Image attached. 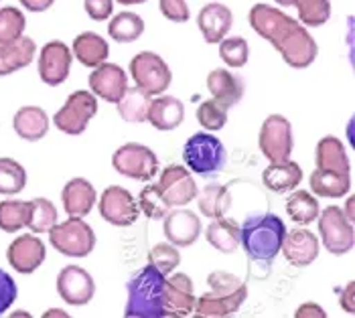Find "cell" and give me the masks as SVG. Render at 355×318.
<instances>
[{
  "mask_svg": "<svg viewBox=\"0 0 355 318\" xmlns=\"http://www.w3.org/2000/svg\"><path fill=\"white\" fill-rule=\"evenodd\" d=\"M250 27L266 39L293 69H306L319 55V45L306 27L270 4H254L248 15Z\"/></svg>",
  "mask_w": 355,
  "mask_h": 318,
  "instance_id": "cell-1",
  "label": "cell"
},
{
  "mask_svg": "<svg viewBox=\"0 0 355 318\" xmlns=\"http://www.w3.org/2000/svg\"><path fill=\"white\" fill-rule=\"evenodd\" d=\"M209 292L195 300L193 315L197 318L234 317L246 302L248 286L244 280L230 272H214L207 276Z\"/></svg>",
  "mask_w": 355,
  "mask_h": 318,
  "instance_id": "cell-2",
  "label": "cell"
},
{
  "mask_svg": "<svg viewBox=\"0 0 355 318\" xmlns=\"http://www.w3.org/2000/svg\"><path fill=\"white\" fill-rule=\"evenodd\" d=\"M286 233L284 221L274 215H252L240 225V245L254 262H272L280 254L282 239Z\"/></svg>",
  "mask_w": 355,
  "mask_h": 318,
  "instance_id": "cell-3",
  "label": "cell"
},
{
  "mask_svg": "<svg viewBox=\"0 0 355 318\" xmlns=\"http://www.w3.org/2000/svg\"><path fill=\"white\" fill-rule=\"evenodd\" d=\"M166 276L153 264L132 274L126 284L128 300L124 308L126 318H163V296Z\"/></svg>",
  "mask_w": 355,
  "mask_h": 318,
  "instance_id": "cell-4",
  "label": "cell"
},
{
  "mask_svg": "<svg viewBox=\"0 0 355 318\" xmlns=\"http://www.w3.org/2000/svg\"><path fill=\"white\" fill-rule=\"evenodd\" d=\"M183 160H185V166L191 173L203 177V179H211V177H218L219 173L223 170L225 160H227V152H225V146H223V142L219 140L218 136L207 132H197L185 142Z\"/></svg>",
  "mask_w": 355,
  "mask_h": 318,
  "instance_id": "cell-5",
  "label": "cell"
},
{
  "mask_svg": "<svg viewBox=\"0 0 355 318\" xmlns=\"http://www.w3.org/2000/svg\"><path fill=\"white\" fill-rule=\"evenodd\" d=\"M51 247L67 258H85L96 247V233L83 217H69L49 229Z\"/></svg>",
  "mask_w": 355,
  "mask_h": 318,
  "instance_id": "cell-6",
  "label": "cell"
},
{
  "mask_svg": "<svg viewBox=\"0 0 355 318\" xmlns=\"http://www.w3.org/2000/svg\"><path fill=\"white\" fill-rule=\"evenodd\" d=\"M98 114V98L92 91L78 89L53 116L55 128L67 136H80L89 126L92 118Z\"/></svg>",
  "mask_w": 355,
  "mask_h": 318,
  "instance_id": "cell-7",
  "label": "cell"
},
{
  "mask_svg": "<svg viewBox=\"0 0 355 318\" xmlns=\"http://www.w3.org/2000/svg\"><path fill=\"white\" fill-rule=\"evenodd\" d=\"M112 166L122 177L135 179L140 183H148L159 173V159L148 146L138 144V142H128L114 152Z\"/></svg>",
  "mask_w": 355,
  "mask_h": 318,
  "instance_id": "cell-8",
  "label": "cell"
},
{
  "mask_svg": "<svg viewBox=\"0 0 355 318\" xmlns=\"http://www.w3.org/2000/svg\"><path fill=\"white\" fill-rule=\"evenodd\" d=\"M130 76L137 87L150 96H161L173 81V71L163 57L153 51H140L130 59Z\"/></svg>",
  "mask_w": 355,
  "mask_h": 318,
  "instance_id": "cell-9",
  "label": "cell"
},
{
  "mask_svg": "<svg viewBox=\"0 0 355 318\" xmlns=\"http://www.w3.org/2000/svg\"><path fill=\"white\" fill-rule=\"evenodd\" d=\"M319 233L321 241L327 247L329 254L333 256H343L354 249L355 233L354 221L345 217L341 207L331 205L325 211H319Z\"/></svg>",
  "mask_w": 355,
  "mask_h": 318,
  "instance_id": "cell-10",
  "label": "cell"
},
{
  "mask_svg": "<svg viewBox=\"0 0 355 318\" xmlns=\"http://www.w3.org/2000/svg\"><path fill=\"white\" fill-rule=\"evenodd\" d=\"M258 146H260L262 157H266L270 162H282V160L291 159L293 148H295L291 122L280 114L268 116L262 122L260 136H258Z\"/></svg>",
  "mask_w": 355,
  "mask_h": 318,
  "instance_id": "cell-11",
  "label": "cell"
},
{
  "mask_svg": "<svg viewBox=\"0 0 355 318\" xmlns=\"http://www.w3.org/2000/svg\"><path fill=\"white\" fill-rule=\"evenodd\" d=\"M100 215L116 227H128L140 217L137 199L124 186H108L100 197Z\"/></svg>",
  "mask_w": 355,
  "mask_h": 318,
  "instance_id": "cell-12",
  "label": "cell"
},
{
  "mask_svg": "<svg viewBox=\"0 0 355 318\" xmlns=\"http://www.w3.org/2000/svg\"><path fill=\"white\" fill-rule=\"evenodd\" d=\"M159 188L171 207H185L197 199V183L191 170L181 164H168L159 177Z\"/></svg>",
  "mask_w": 355,
  "mask_h": 318,
  "instance_id": "cell-13",
  "label": "cell"
},
{
  "mask_svg": "<svg viewBox=\"0 0 355 318\" xmlns=\"http://www.w3.org/2000/svg\"><path fill=\"white\" fill-rule=\"evenodd\" d=\"M73 53L63 41H49L39 53V78L43 83L57 87L67 81L71 71Z\"/></svg>",
  "mask_w": 355,
  "mask_h": 318,
  "instance_id": "cell-14",
  "label": "cell"
},
{
  "mask_svg": "<svg viewBox=\"0 0 355 318\" xmlns=\"http://www.w3.org/2000/svg\"><path fill=\"white\" fill-rule=\"evenodd\" d=\"M57 294L71 306H85L96 294L94 278L80 265H67L57 276Z\"/></svg>",
  "mask_w": 355,
  "mask_h": 318,
  "instance_id": "cell-15",
  "label": "cell"
},
{
  "mask_svg": "<svg viewBox=\"0 0 355 318\" xmlns=\"http://www.w3.org/2000/svg\"><path fill=\"white\" fill-rule=\"evenodd\" d=\"M195 294L193 282L187 274H173L164 282L163 317L185 318L191 317L195 310Z\"/></svg>",
  "mask_w": 355,
  "mask_h": 318,
  "instance_id": "cell-16",
  "label": "cell"
},
{
  "mask_svg": "<svg viewBox=\"0 0 355 318\" xmlns=\"http://www.w3.org/2000/svg\"><path fill=\"white\" fill-rule=\"evenodd\" d=\"M47 258L45 243L37 238V233H23L15 239L6 249V260L10 267L19 274H33L39 270Z\"/></svg>",
  "mask_w": 355,
  "mask_h": 318,
  "instance_id": "cell-17",
  "label": "cell"
},
{
  "mask_svg": "<svg viewBox=\"0 0 355 318\" xmlns=\"http://www.w3.org/2000/svg\"><path fill=\"white\" fill-rule=\"evenodd\" d=\"M87 81H89L92 94L108 104H118L124 91L128 89V76L116 63H102L94 67Z\"/></svg>",
  "mask_w": 355,
  "mask_h": 318,
  "instance_id": "cell-18",
  "label": "cell"
},
{
  "mask_svg": "<svg viewBox=\"0 0 355 318\" xmlns=\"http://www.w3.org/2000/svg\"><path fill=\"white\" fill-rule=\"evenodd\" d=\"M163 233L175 247H189L201 236V219L189 209H175L163 217Z\"/></svg>",
  "mask_w": 355,
  "mask_h": 318,
  "instance_id": "cell-19",
  "label": "cell"
},
{
  "mask_svg": "<svg viewBox=\"0 0 355 318\" xmlns=\"http://www.w3.org/2000/svg\"><path fill=\"white\" fill-rule=\"evenodd\" d=\"M280 251L284 254L286 262L291 265L306 267L319 258V238L309 229L286 231Z\"/></svg>",
  "mask_w": 355,
  "mask_h": 318,
  "instance_id": "cell-20",
  "label": "cell"
},
{
  "mask_svg": "<svg viewBox=\"0 0 355 318\" xmlns=\"http://www.w3.org/2000/svg\"><path fill=\"white\" fill-rule=\"evenodd\" d=\"M232 25H234V12L230 10V6L221 2L205 4L197 15V27L201 30L205 43L209 45H218L223 37H227Z\"/></svg>",
  "mask_w": 355,
  "mask_h": 318,
  "instance_id": "cell-21",
  "label": "cell"
},
{
  "mask_svg": "<svg viewBox=\"0 0 355 318\" xmlns=\"http://www.w3.org/2000/svg\"><path fill=\"white\" fill-rule=\"evenodd\" d=\"M185 120V106L181 100L173 96H157L150 100V106L146 112V122H150L157 130L161 132H171L179 128Z\"/></svg>",
  "mask_w": 355,
  "mask_h": 318,
  "instance_id": "cell-22",
  "label": "cell"
},
{
  "mask_svg": "<svg viewBox=\"0 0 355 318\" xmlns=\"http://www.w3.org/2000/svg\"><path fill=\"white\" fill-rule=\"evenodd\" d=\"M98 199V193L94 185L87 179H71L61 191V201H63V209L69 217H85L94 209Z\"/></svg>",
  "mask_w": 355,
  "mask_h": 318,
  "instance_id": "cell-23",
  "label": "cell"
},
{
  "mask_svg": "<svg viewBox=\"0 0 355 318\" xmlns=\"http://www.w3.org/2000/svg\"><path fill=\"white\" fill-rule=\"evenodd\" d=\"M207 89L214 100L227 109L238 106L244 98V81L230 69H214L207 76Z\"/></svg>",
  "mask_w": 355,
  "mask_h": 318,
  "instance_id": "cell-24",
  "label": "cell"
},
{
  "mask_svg": "<svg viewBox=\"0 0 355 318\" xmlns=\"http://www.w3.org/2000/svg\"><path fill=\"white\" fill-rule=\"evenodd\" d=\"M35 53H37L35 41L25 35L12 43H2L0 45V78L28 67L35 59Z\"/></svg>",
  "mask_w": 355,
  "mask_h": 318,
  "instance_id": "cell-25",
  "label": "cell"
},
{
  "mask_svg": "<svg viewBox=\"0 0 355 318\" xmlns=\"http://www.w3.org/2000/svg\"><path fill=\"white\" fill-rule=\"evenodd\" d=\"M71 53L73 57L82 63L83 67H98L102 63H106L110 55V45L104 37H100L98 33L94 30H83L80 33L76 39H73V45H71Z\"/></svg>",
  "mask_w": 355,
  "mask_h": 318,
  "instance_id": "cell-26",
  "label": "cell"
},
{
  "mask_svg": "<svg viewBox=\"0 0 355 318\" xmlns=\"http://www.w3.org/2000/svg\"><path fill=\"white\" fill-rule=\"evenodd\" d=\"M311 193L321 199H341L352 191V173H335L315 168L309 179Z\"/></svg>",
  "mask_w": 355,
  "mask_h": 318,
  "instance_id": "cell-27",
  "label": "cell"
},
{
  "mask_svg": "<svg viewBox=\"0 0 355 318\" xmlns=\"http://www.w3.org/2000/svg\"><path fill=\"white\" fill-rule=\"evenodd\" d=\"M12 128L27 142L43 140L49 132V116L43 107L23 106L12 118Z\"/></svg>",
  "mask_w": 355,
  "mask_h": 318,
  "instance_id": "cell-28",
  "label": "cell"
},
{
  "mask_svg": "<svg viewBox=\"0 0 355 318\" xmlns=\"http://www.w3.org/2000/svg\"><path fill=\"white\" fill-rule=\"evenodd\" d=\"M262 183L272 193H288L302 183V168L295 160L270 162L262 173Z\"/></svg>",
  "mask_w": 355,
  "mask_h": 318,
  "instance_id": "cell-29",
  "label": "cell"
},
{
  "mask_svg": "<svg viewBox=\"0 0 355 318\" xmlns=\"http://www.w3.org/2000/svg\"><path fill=\"white\" fill-rule=\"evenodd\" d=\"M315 164L317 168H325V170L352 173V162L347 159L345 146L335 136H325L319 140L317 150H315Z\"/></svg>",
  "mask_w": 355,
  "mask_h": 318,
  "instance_id": "cell-30",
  "label": "cell"
},
{
  "mask_svg": "<svg viewBox=\"0 0 355 318\" xmlns=\"http://www.w3.org/2000/svg\"><path fill=\"white\" fill-rule=\"evenodd\" d=\"M205 238L221 254H234L240 247V225L234 219L218 217L207 225Z\"/></svg>",
  "mask_w": 355,
  "mask_h": 318,
  "instance_id": "cell-31",
  "label": "cell"
},
{
  "mask_svg": "<svg viewBox=\"0 0 355 318\" xmlns=\"http://www.w3.org/2000/svg\"><path fill=\"white\" fill-rule=\"evenodd\" d=\"M150 94H146L144 89L140 87H128L124 91V96L120 98V102L116 104L118 106V114L124 122H130V124H142L146 122V112L150 106Z\"/></svg>",
  "mask_w": 355,
  "mask_h": 318,
  "instance_id": "cell-32",
  "label": "cell"
},
{
  "mask_svg": "<svg viewBox=\"0 0 355 318\" xmlns=\"http://www.w3.org/2000/svg\"><path fill=\"white\" fill-rule=\"evenodd\" d=\"M144 33L142 17L132 10H122L116 17H112L108 25V35L116 43H135Z\"/></svg>",
  "mask_w": 355,
  "mask_h": 318,
  "instance_id": "cell-33",
  "label": "cell"
},
{
  "mask_svg": "<svg viewBox=\"0 0 355 318\" xmlns=\"http://www.w3.org/2000/svg\"><path fill=\"white\" fill-rule=\"evenodd\" d=\"M197 195H199V211L209 219L223 217L232 207V195L227 186L207 185Z\"/></svg>",
  "mask_w": 355,
  "mask_h": 318,
  "instance_id": "cell-34",
  "label": "cell"
},
{
  "mask_svg": "<svg viewBox=\"0 0 355 318\" xmlns=\"http://www.w3.org/2000/svg\"><path fill=\"white\" fill-rule=\"evenodd\" d=\"M319 211H321L319 201L309 191H295L286 199V213L299 225H309V223L317 221Z\"/></svg>",
  "mask_w": 355,
  "mask_h": 318,
  "instance_id": "cell-35",
  "label": "cell"
},
{
  "mask_svg": "<svg viewBox=\"0 0 355 318\" xmlns=\"http://www.w3.org/2000/svg\"><path fill=\"white\" fill-rule=\"evenodd\" d=\"M57 223V207L49 199L37 197L28 201V231L33 233H49V229Z\"/></svg>",
  "mask_w": 355,
  "mask_h": 318,
  "instance_id": "cell-36",
  "label": "cell"
},
{
  "mask_svg": "<svg viewBox=\"0 0 355 318\" xmlns=\"http://www.w3.org/2000/svg\"><path fill=\"white\" fill-rule=\"evenodd\" d=\"M27 185V170L15 159H0V195H19Z\"/></svg>",
  "mask_w": 355,
  "mask_h": 318,
  "instance_id": "cell-37",
  "label": "cell"
},
{
  "mask_svg": "<svg viewBox=\"0 0 355 318\" xmlns=\"http://www.w3.org/2000/svg\"><path fill=\"white\" fill-rule=\"evenodd\" d=\"M28 201L6 199L0 201V229L6 233H17L27 227Z\"/></svg>",
  "mask_w": 355,
  "mask_h": 318,
  "instance_id": "cell-38",
  "label": "cell"
},
{
  "mask_svg": "<svg viewBox=\"0 0 355 318\" xmlns=\"http://www.w3.org/2000/svg\"><path fill=\"white\" fill-rule=\"evenodd\" d=\"M27 19L25 12L17 6H2L0 8V45L12 43L25 35Z\"/></svg>",
  "mask_w": 355,
  "mask_h": 318,
  "instance_id": "cell-39",
  "label": "cell"
},
{
  "mask_svg": "<svg viewBox=\"0 0 355 318\" xmlns=\"http://www.w3.org/2000/svg\"><path fill=\"white\" fill-rule=\"evenodd\" d=\"M295 6L304 27H323L331 19V0H295Z\"/></svg>",
  "mask_w": 355,
  "mask_h": 318,
  "instance_id": "cell-40",
  "label": "cell"
},
{
  "mask_svg": "<svg viewBox=\"0 0 355 318\" xmlns=\"http://www.w3.org/2000/svg\"><path fill=\"white\" fill-rule=\"evenodd\" d=\"M138 209L148 219H163L171 211V205L166 203L164 195L159 185H146L138 195Z\"/></svg>",
  "mask_w": 355,
  "mask_h": 318,
  "instance_id": "cell-41",
  "label": "cell"
},
{
  "mask_svg": "<svg viewBox=\"0 0 355 318\" xmlns=\"http://www.w3.org/2000/svg\"><path fill=\"white\" fill-rule=\"evenodd\" d=\"M219 57L230 69H240L248 63L250 47L244 37H223L218 43Z\"/></svg>",
  "mask_w": 355,
  "mask_h": 318,
  "instance_id": "cell-42",
  "label": "cell"
},
{
  "mask_svg": "<svg viewBox=\"0 0 355 318\" xmlns=\"http://www.w3.org/2000/svg\"><path fill=\"white\" fill-rule=\"evenodd\" d=\"M197 122L201 124L203 130L218 132L227 122V107L221 106L218 100H205L197 107Z\"/></svg>",
  "mask_w": 355,
  "mask_h": 318,
  "instance_id": "cell-43",
  "label": "cell"
},
{
  "mask_svg": "<svg viewBox=\"0 0 355 318\" xmlns=\"http://www.w3.org/2000/svg\"><path fill=\"white\" fill-rule=\"evenodd\" d=\"M148 264H153L164 276H168L181 264V254L173 243H157L148 254Z\"/></svg>",
  "mask_w": 355,
  "mask_h": 318,
  "instance_id": "cell-44",
  "label": "cell"
},
{
  "mask_svg": "<svg viewBox=\"0 0 355 318\" xmlns=\"http://www.w3.org/2000/svg\"><path fill=\"white\" fill-rule=\"evenodd\" d=\"M159 8L161 15L171 23H187L191 19L189 4L185 0H159Z\"/></svg>",
  "mask_w": 355,
  "mask_h": 318,
  "instance_id": "cell-45",
  "label": "cell"
},
{
  "mask_svg": "<svg viewBox=\"0 0 355 318\" xmlns=\"http://www.w3.org/2000/svg\"><path fill=\"white\" fill-rule=\"evenodd\" d=\"M19 296V288H17V282L12 280V276L0 267V317L4 312H8V308L15 304Z\"/></svg>",
  "mask_w": 355,
  "mask_h": 318,
  "instance_id": "cell-46",
  "label": "cell"
},
{
  "mask_svg": "<svg viewBox=\"0 0 355 318\" xmlns=\"http://www.w3.org/2000/svg\"><path fill=\"white\" fill-rule=\"evenodd\" d=\"M83 6H85L87 17L96 23L108 21L114 15V0H85Z\"/></svg>",
  "mask_w": 355,
  "mask_h": 318,
  "instance_id": "cell-47",
  "label": "cell"
},
{
  "mask_svg": "<svg viewBox=\"0 0 355 318\" xmlns=\"http://www.w3.org/2000/svg\"><path fill=\"white\" fill-rule=\"evenodd\" d=\"M295 318H327L325 310L315 304V302H306V304H301L299 310L295 312Z\"/></svg>",
  "mask_w": 355,
  "mask_h": 318,
  "instance_id": "cell-48",
  "label": "cell"
},
{
  "mask_svg": "<svg viewBox=\"0 0 355 318\" xmlns=\"http://www.w3.org/2000/svg\"><path fill=\"white\" fill-rule=\"evenodd\" d=\"M355 284L354 282H349L347 286H345V290L341 292V308L347 312V315H355Z\"/></svg>",
  "mask_w": 355,
  "mask_h": 318,
  "instance_id": "cell-49",
  "label": "cell"
},
{
  "mask_svg": "<svg viewBox=\"0 0 355 318\" xmlns=\"http://www.w3.org/2000/svg\"><path fill=\"white\" fill-rule=\"evenodd\" d=\"M19 4H23L28 12H45L53 6L55 0H19Z\"/></svg>",
  "mask_w": 355,
  "mask_h": 318,
  "instance_id": "cell-50",
  "label": "cell"
},
{
  "mask_svg": "<svg viewBox=\"0 0 355 318\" xmlns=\"http://www.w3.org/2000/svg\"><path fill=\"white\" fill-rule=\"evenodd\" d=\"M343 213H345V217H347L349 221H354V219H355V215H354V197H349V199H347V207L343 209Z\"/></svg>",
  "mask_w": 355,
  "mask_h": 318,
  "instance_id": "cell-51",
  "label": "cell"
},
{
  "mask_svg": "<svg viewBox=\"0 0 355 318\" xmlns=\"http://www.w3.org/2000/svg\"><path fill=\"white\" fill-rule=\"evenodd\" d=\"M43 317L45 318H49V317H67V315H65V312H63V310H59V308H55V310H47V312H45V315H43Z\"/></svg>",
  "mask_w": 355,
  "mask_h": 318,
  "instance_id": "cell-52",
  "label": "cell"
},
{
  "mask_svg": "<svg viewBox=\"0 0 355 318\" xmlns=\"http://www.w3.org/2000/svg\"><path fill=\"white\" fill-rule=\"evenodd\" d=\"M118 4H124V6H132V4H142L146 0H116Z\"/></svg>",
  "mask_w": 355,
  "mask_h": 318,
  "instance_id": "cell-53",
  "label": "cell"
},
{
  "mask_svg": "<svg viewBox=\"0 0 355 318\" xmlns=\"http://www.w3.org/2000/svg\"><path fill=\"white\" fill-rule=\"evenodd\" d=\"M280 6H295V0H274Z\"/></svg>",
  "mask_w": 355,
  "mask_h": 318,
  "instance_id": "cell-54",
  "label": "cell"
}]
</instances>
